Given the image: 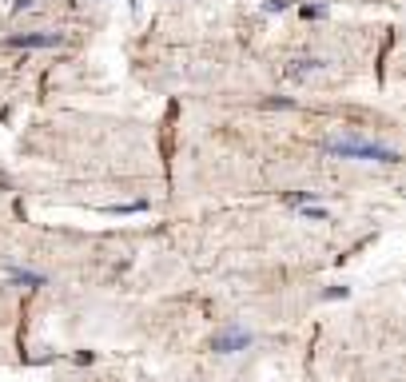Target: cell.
Returning <instances> with one entry per match:
<instances>
[{"label":"cell","instance_id":"6da1fadb","mask_svg":"<svg viewBox=\"0 0 406 382\" xmlns=\"http://www.w3.org/2000/svg\"><path fill=\"white\" fill-rule=\"evenodd\" d=\"M323 151L331 160H363V163H402V151L386 148L379 139H367L358 132H339V136L323 139Z\"/></svg>","mask_w":406,"mask_h":382},{"label":"cell","instance_id":"7a4b0ae2","mask_svg":"<svg viewBox=\"0 0 406 382\" xmlns=\"http://www.w3.org/2000/svg\"><path fill=\"white\" fill-rule=\"evenodd\" d=\"M247 346H255V331L243 327V322H227V327H219L211 334V350L215 355H239Z\"/></svg>","mask_w":406,"mask_h":382},{"label":"cell","instance_id":"3957f363","mask_svg":"<svg viewBox=\"0 0 406 382\" xmlns=\"http://www.w3.org/2000/svg\"><path fill=\"white\" fill-rule=\"evenodd\" d=\"M327 56H295V60L287 64V80H295V84H303V80H311V76L327 72Z\"/></svg>","mask_w":406,"mask_h":382},{"label":"cell","instance_id":"277c9868","mask_svg":"<svg viewBox=\"0 0 406 382\" xmlns=\"http://www.w3.org/2000/svg\"><path fill=\"white\" fill-rule=\"evenodd\" d=\"M8 275H13V283H25V287H44V283H48V275L25 271V267H8Z\"/></svg>","mask_w":406,"mask_h":382},{"label":"cell","instance_id":"5b68a950","mask_svg":"<svg viewBox=\"0 0 406 382\" xmlns=\"http://www.w3.org/2000/svg\"><path fill=\"white\" fill-rule=\"evenodd\" d=\"M315 199H319V191H291V196H287V203L299 211V207H311Z\"/></svg>","mask_w":406,"mask_h":382},{"label":"cell","instance_id":"8992f818","mask_svg":"<svg viewBox=\"0 0 406 382\" xmlns=\"http://www.w3.org/2000/svg\"><path fill=\"white\" fill-rule=\"evenodd\" d=\"M327 13H331L327 4H303V8H299V16H307V20H319V16H327Z\"/></svg>","mask_w":406,"mask_h":382},{"label":"cell","instance_id":"52a82bcc","mask_svg":"<svg viewBox=\"0 0 406 382\" xmlns=\"http://www.w3.org/2000/svg\"><path fill=\"white\" fill-rule=\"evenodd\" d=\"M287 8H291V0H267V4H263V13H287Z\"/></svg>","mask_w":406,"mask_h":382}]
</instances>
